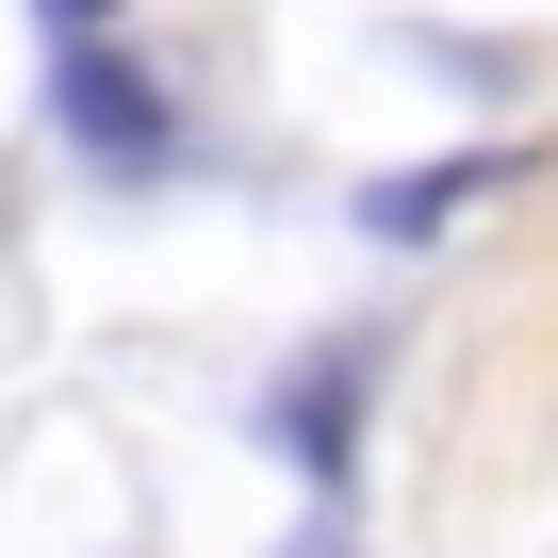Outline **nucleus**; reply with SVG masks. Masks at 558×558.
<instances>
[{
  "mask_svg": "<svg viewBox=\"0 0 558 558\" xmlns=\"http://www.w3.org/2000/svg\"><path fill=\"white\" fill-rule=\"evenodd\" d=\"M50 116H66L99 165H165V148H181V116H165V99L132 83V50H99V34H66V50H50Z\"/></svg>",
  "mask_w": 558,
  "mask_h": 558,
  "instance_id": "nucleus-1",
  "label": "nucleus"
},
{
  "mask_svg": "<svg viewBox=\"0 0 558 558\" xmlns=\"http://www.w3.org/2000/svg\"><path fill=\"white\" fill-rule=\"evenodd\" d=\"M345 427H362V345H313L296 378H279V411H263V444L296 460V476H345Z\"/></svg>",
  "mask_w": 558,
  "mask_h": 558,
  "instance_id": "nucleus-2",
  "label": "nucleus"
},
{
  "mask_svg": "<svg viewBox=\"0 0 558 558\" xmlns=\"http://www.w3.org/2000/svg\"><path fill=\"white\" fill-rule=\"evenodd\" d=\"M476 181H509V165H411V181H378V230H395V246H427Z\"/></svg>",
  "mask_w": 558,
  "mask_h": 558,
  "instance_id": "nucleus-3",
  "label": "nucleus"
}]
</instances>
